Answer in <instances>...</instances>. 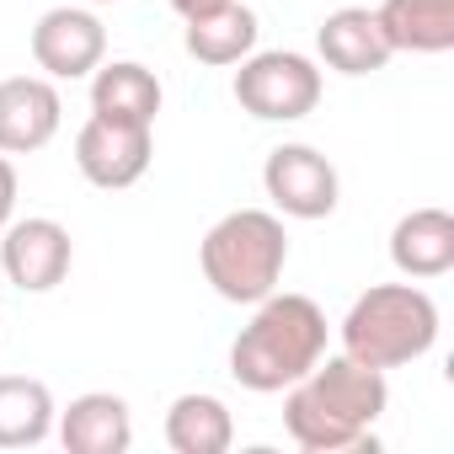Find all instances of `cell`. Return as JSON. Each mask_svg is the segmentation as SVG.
I'll return each mask as SVG.
<instances>
[{
  "label": "cell",
  "mask_w": 454,
  "mask_h": 454,
  "mask_svg": "<svg viewBox=\"0 0 454 454\" xmlns=\"http://www.w3.org/2000/svg\"><path fill=\"white\" fill-rule=\"evenodd\" d=\"M390 406L385 369L348 353H321V364L284 390V427L305 454L374 449V422Z\"/></svg>",
  "instance_id": "6da1fadb"
},
{
  "label": "cell",
  "mask_w": 454,
  "mask_h": 454,
  "mask_svg": "<svg viewBox=\"0 0 454 454\" xmlns=\"http://www.w3.org/2000/svg\"><path fill=\"white\" fill-rule=\"evenodd\" d=\"M326 353V310L310 294H268L231 342V374L252 395H278L305 380Z\"/></svg>",
  "instance_id": "7a4b0ae2"
},
{
  "label": "cell",
  "mask_w": 454,
  "mask_h": 454,
  "mask_svg": "<svg viewBox=\"0 0 454 454\" xmlns=\"http://www.w3.org/2000/svg\"><path fill=\"white\" fill-rule=\"evenodd\" d=\"M198 268L224 305H257L284 284L289 268V231L268 208H231L208 224L198 247Z\"/></svg>",
  "instance_id": "3957f363"
},
{
  "label": "cell",
  "mask_w": 454,
  "mask_h": 454,
  "mask_svg": "<svg viewBox=\"0 0 454 454\" xmlns=\"http://www.w3.org/2000/svg\"><path fill=\"white\" fill-rule=\"evenodd\" d=\"M433 342H438V305L417 278L374 284L342 316V353L369 369H406L427 358Z\"/></svg>",
  "instance_id": "277c9868"
},
{
  "label": "cell",
  "mask_w": 454,
  "mask_h": 454,
  "mask_svg": "<svg viewBox=\"0 0 454 454\" xmlns=\"http://www.w3.org/2000/svg\"><path fill=\"white\" fill-rule=\"evenodd\" d=\"M236 102L257 123H300L321 107V70L310 54L294 49L247 54L236 70Z\"/></svg>",
  "instance_id": "5b68a950"
},
{
  "label": "cell",
  "mask_w": 454,
  "mask_h": 454,
  "mask_svg": "<svg viewBox=\"0 0 454 454\" xmlns=\"http://www.w3.org/2000/svg\"><path fill=\"white\" fill-rule=\"evenodd\" d=\"M262 192L289 219H326V214H337L342 176L316 145H278L262 160Z\"/></svg>",
  "instance_id": "8992f818"
},
{
  "label": "cell",
  "mask_w": 454,
  "mask_h": 454,
  "mask_svg": "<svg viewBox=\"0 0 454 454\" xmlns=\"http://www.w3.org/2000/svg\"><path fill=\"white\" fill-rule=\"evenodd\" d=\"M70 262H75V241L59 219L49 214H27V219H12L0 231V268L6 278L22 289V294H49L70 278Z\"/></svg>",
  "instance_id": "52a82bcc"
},
{
  "label": "cell",
  "mask_w": 454,
  "mask_h": 454,
  "mask_svg": "<svg viewBox=\"0 0 454 454\" xmlns=\"http://www.w3.org/2000/svg\"><path fill=\"white\" fill-rule=\"evenodd\" d=\"M155 160V134L150 123H118V118H86L75 134V166L91 187L102 192H123L134 187Z\"/></svg>",
  "instance_id": "ba28073f"
},
{
  "label": "cell",
  "mask_w": 454,
  "mask_h": 454,
  "mask_svg": "<svg viewBox=\"0 0 454 454\" xmlns=\"http://www.w3.org/2000/svg\"><path fill=\"white\" fill-rule=\"evenodd\" d=\"M107 59V27L86 6H54L33 27V65L49 81H86Z\"/></svg>",
  "instance_id": "9c48e42d"
},
{
  "label": "cell",
  "mask_w": 454,
  "mask_h": 454,
  "mask_svg": "<svg viewBox=\"0 0 454 454\" xmlns=\"http://www.w3.org/2000/svg\"><path fill=\"white\" fill-rule=\"evenodd\" d=\"M65 123L59 86L49 75H12L0 81V155H33Z\"/></svg>",
  "instance_id": "30bf717a"
},
{
  "label": "cell",
  "mask_w": 454,
  "mask_h": 454,
  "mask_svg": "<svg viewBox=\"0 0 454 454\" xmlns=\"http://www.w3.org/2000/svg\"><path fill=\"white\" fill-rule=\"evenodd\" d=\"M54 433L70 454H129L134 443V417H129V401L113 395V390H86L75 395L59 417H54Z\"/></svg>",
  "instance_id": "8fae6325"
},
{
  "label": "cell",
  "mask_w": 454,
  "mask_h": 454,
  "mask_svg": "<svg viewBox=\"0 0 454 454\" xmlns=\"http://www.w3.org/2000/svg\"><path fill=\"white\" fill-rule=\"evenodd\" d=\"M390 262L401 278H443L454 268V214L449 208H411L390 231Z\"/></svg>",
  "instance_id": "7c38bea8"
},
{
  "label": "cell",
  "mask_w": 454,
  "mask_h": 454,
  "mask_svg": "<svg viewBox=\"0 0 454 454\" xmlns=\"http://www.w3.org/2000/svg\"><path fill=\"white\" fill-rule=\"evenodd\" d=\"M316 49L326 59V70H337V75H374V70H385L395 59L390 43H385V33H380V17L369 6L332 12L316 27Z\"/></svg>",
  "instance_id": "4fadbf2b"
},
{
  "label": "cell",
  "mask_w": 454,
  "mask_h": 454,
  "mask_svg": "<svg viewBox=\"0 0 454 454\" xmlns=\"http://www.w3.org/2000/svg\"><path fill=\"white\" fill-rule=\"evenodd\" d=\"M166 91L155 81L150 65L139 59H102L91 70V113L97 118H118V123H150L155 129V113H160Z\"/></svg>",
  "instance_id": "5bb4252c"
},
{
  "label": "cell",
  "mask_w": 454,
  "mask_h": 454,
  "mask_svg": "<svg viewBox=\"0 0 454 454\" xmlns=\"http://www.w3.org/2000/svg\"><path fill=\"white\" fill-rule=\"evenodd\" d=\"M390 54H449L454 49V0H380L374 6Z\"/></svg>",
  "instance_id": "9a60e30c"
},
{
  "label": "cell",
  "mask_w": 454,
  "mask_h": 454,
  "mask_svg": "<svg viewBox=\"0 0 454 454\" xmlns=\"http://www.w3.org/2000/svg\"><path fill=\"white\" fill-rule=\"evenodd\" d=\"M257 33H262V27H257V12L241 6V0H231V6H219V12L187 22L182 49H187L198 65H208V70H231V65H241L247 54H257Z\"/></svg>",
  "instance_id": "2e32d148"
},
{
  "label": "cell",
  "mask_w": 454,
  "mask_h": 454,
  "mask_svg": "<svg viewBox=\"0 0 454 454\" xmlns=\"http://www.w3.org/2000/svg\"><path fill=\"white\" fill-rule=\"evenodd\" d=\"M166 443L176 454H224L236 443V417L219 395L187 390L166 406Z\"/></svg>",
  "instance_id": "e0dca14e"
},
{
  "label": "cell",
  "mask_w": 454,
  "mask_h": 454,
  "mask_svg": "<svg viewBox=\"0 0 454 454\" xmlns=\"http://www.w3.org/2000/svg\"><path fill=\"white\" fill-rule=\"evenodd\" d=\"M54 390L33 374H0V449H38L54 433Z\"/></svg>",
  "instance_id": "ac0fdd59"
},
{
  "label": "cell",
  "mask_w": 454,
  "mask_h": 454,
  "mask_svg": "<svg viewBox=\"0 0 454 454\" xmlns=\"http://www.w3.org/2000/svg\"><path fill=\"white\" fill-rule=\"evenodd\" d=\"M17 219V166L0 155V231Z\"/></svg>",
  "instance_id": "d6986e66"
},
{
  "label": "cell",
  "mask_w": 454,
  "mask_h": 454,
  "mask_svg": "<svg viewBox=\"0 0 454 454\" xmlns=\"http://www.w3.org/2000/svg\"><path fill=\"white\" fill-rule=\"evenodd\" d=\"M219 6H231V0H171V12H176L182 22H198V17H208V12H219Z\"/></svg>",
  "instance_id": "ffe728a7"
},
{
  "label": "cell",
  "mask_w": 454,
  "mask_h": 454,
  "mask_svg": "<svg viewBox=\"0 0 454 454\" xmlns=\"http://www.w3.org/2000/svg\"><path fill=\"white\" fill-rule=\"evenodd\" d=\"M91 6H118V0H91Z\"/></svg>",
  "instance_id": "44dd1931"
}]
</instances>
